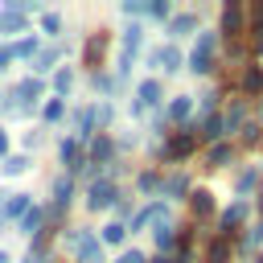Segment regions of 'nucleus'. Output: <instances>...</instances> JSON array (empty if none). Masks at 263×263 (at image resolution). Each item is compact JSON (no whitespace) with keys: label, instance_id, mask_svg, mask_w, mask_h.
<instances>
[{"label":"nucleus","instance_id":"nucleus-1","mask_svg":"<svg viewBox=\"0 0 263 263\" xmlns=\"http://www.w3.org/2000/svg\"><path fill=\"white\" fill-rule=\"evenodd\" d=\"M214 53H218V33L210 29V33L197 37V45H193V53H189V70H193V74H210V70H214Z\"/></svg>","mask_w":263,"mask_h":263},{"label":"nucleus","instance_id":"nucleus-2","mask_svg":"<svg viewBox=\"0 0 263 263\" xmlns=\"http://www.w3.org/2000/svg\"><path fill=\"white\" fill-rule=\"evenodd\" d=\"M70 247H74V263H103V251H99V238L82 226V230H70Z\"/></svg>","mask_w":263,"mask_h":263},{"label":"nucleus","instance_id":"nucleus-3","mask_svg":"<svg viewBox=\"0 0 263 263\" xmlns=\"http://www.w3.org/2000/svg\"><path fill=\"white\" fill-rule=\"evenodd\" d=\"M193 148H197V136H193V132H173V140L164 144V160L177 164V160L193 156Z\"/></svg>","mask_w":263,"mask_h":263},{"label":"nucleus","instance_id":"nucleus-4","mask_svg":"<svg viewBox=\"0 0 263 263\" xmlns=\"http://www.w3.org/2000/svg\"><path fill=\"white\" fill-rule=\"evenodd\" d=\"M115 201H119L115 181H90V189H86V205H90V210H107V205H115Z\"/></svg>","mask_w":263,"mask_h":263},{"label":"nucleus","instance_id":"nucleus-5","mask_svg":"<svg viewBox=\"0 0 263 263\" xmlns=\"http://www.w3.org/2000/svg\"><path fill=\"white\" fill-rule=\"evenodd\" d=\"M107 45H111V37H107L103 29H99V33H90V37H86V45H82V66H103Z\"/></svg>","mask_w":263,"mask_h":263},{"label":"nucleus","instance_id":"nucleus-6","mask_svg":"<svg viewBox=\"0 0 263 263\" xmlns=\"http://www.w3.org/2000/svg\"><path fill=\"white\" fill-rule=\"evenodd\" d=\"M218 33H226V37H238V33H242V4H238V0L222 4V21H218Z\"/></svg>","mask_w":263,"mask_h":263},{"label":"nucleus","instance_id":"nucleus-7","mask_svg":"<svg viewBox=\"0 0 263 263\" xmlns=\"http://www.w3.org/2000/svg\"><path fill=\"white\" fill-rule=\"evenodd\" d=\"M156 103H160V82H156V78H144V82L136 86V107H132V111L144 115V111L156 107Z\"/></svg>","mask_w":263,"mask_h":263},{"label":"nucleus","instance_id":"nucleus-8","mask_svg":"<svg viewBox=\"0 0 263 263\" xmlns=\"http://www.w3.org/2000/svg\"><path fill=\"white\" fill-rule=\"evenodd\" d=\"M247 214H251V210H247V197H238L230 210H222V222H218V226H222V238H230V234L242 226V218H247Z\"/></svg>","mask_w":263,"mask_h":263},{"label":"nucleus","instance_id":"nucleus-9","mask_svg":"<svg viewBox=\"0 0 263 263\" xmlns=\"http://www.w3.org/2000/svg\"><path fill=\"white\" fill-rule=\"evenodd\" d=\"M189 210H193L197 222H205V218L214 214V193H210V189H193V193H189Z\"/></svg>","mask_w":263,"mask_h":263},{"label":"nucleus","instance_id":"nucleus-10","mask_svg":"<svg viewBox=\"0 0 263 263\" xmlns=\"http://www.w3.org/2000/svg\"><path fill=\"white\" fill-rule=\"evenodd\" d=\"M238 90H242V99L263 95V70H259V66H247V70L238 74Z\"/></svg>","mask_w":263,"mask_h":263},{"label":"nucleus","instance_id":"nucleus-11","mask_svg":"<svg viewBox=\"0 0 263 263\" xmlns=\"http://www.w3.org/2000/svg\"><path fill=\"white\" fill-rule=\"evenodd\" d=\"M148 62H160V70L173 74V70H181V49H177V45H160V49L148 53Z\"/></svg>","mask_w":263,"mask_h":263},{"label":"nucleus","instance_id":"nucleus-12","mask_svg":"<svg viewBox=\"0 0 263 263\" xmlns=\"http://www.w3.org/2000/svg\"><path fill=\"white\" fill-rule=\"evenodd\" d=\"M242 123H247V99H234L230 111L222 115V132H242Z\"/></svg>","mask_w":263,"mask_h":263},{"label":"nucleus","instance_id":"nucleus-13","mask_svg":"<svg viewBox=\"0 0 263 263\" xmlns=\"http://www.w3.org/2000/svg\"><path fill=\"white\" fill-rule=\"evenodd\" d=\"M33 210V201H29V193H16V197H8L4 205H0V222H8V218H25Z\"/></svg>","mask_w":263,"mask_h":263},{"label":"nucleus","instance_id":"nucleus-14","mask_svg":"<svg viewBox=\"0 0 263 263\" xmlns=\"http://www.w3.org/2000/svg\"><path fill=\"white\" fill-rule=\"evenodd\" d=\"M234 160V144H210V152H205V168H218V164H230Z\"/></svg>","mask_w":263,"mask_h":263},{"label":"nucleus","instance_id":"nucleus-15","mask_svg":"<svg viewBox=\"0 0 263 263\" xmlns=\"http://www.w3.org/2000/svg\"><path fill=\"white\" fill-rule=\"evenodd\" d=\"M160 193H164L168 201H177V197H185V193H189V177H185V173H173V177H168V181L160 185Z\"/></svg>","mask_w":263,"mask_h":263},{"label":"nucleus","instance_id":"nucleus-16","mask_svg":"<svg viewBox=\"0 0 263 263\" xmlns=\"http://www.w3.org/2000/svg\"><path fill=\"white\" fill-rule=\"evenodd\" d=\"M49 189H53V210H66L70 205V193H74V181L70 177H53Z\"/></svg>","mask_w":263,"mask_h":263},{"label":"nucleus","instance_id":"nucleus-17","mask_svg":"<svg viewBox=\"0 0 263 263\" xmlns=\"http://www.w3.org/2000/svg\"><path fill=\"white\" fill-rule=\"evenodd\" d=\"M201 136H205L210 144H222V136H226V132H222V115H218V111H210V115L201 119Z\"/></svg>","mask_w":263,"mask_h":263},{"label":"nucleus","instance_id":"nucleus-18","mask_svg":"<svg viewBox=\"0 0 263 263\" xmlns=\"http://www.w3.org/2000/svg\"><path fill=\"white\" fill-rule=\"evenodd\" d=\"M205 263H230V238H214L210 247H205Z\"/></svg>","mask_w":263,"mask_h":263},{"label":"nucleus","instance_id":"nucleus-19","mask_svg":"<svg viewBox=\"0 0 263 263\" xmlns=\"http://www.w3.org/2000/svg\"><path fill=\"white\" fill-rule=\"evenodd\" d=\"M189 29H197V16H193V12H181V16H168V37H185Z\"/></svg>","mask_w":263,"mask_h":263},{"label":"nucleus","instance_id":"nucleus-20","mask_svg":"<svg viewBox=\"0 0 263 263\" xmlns=\"http://www.w3.org/2000/svg\"><path fill=\"white\" fill-rule=\"evenodd\" d=\"M189 115H193V99H189V95H177V99L168 103V119L181 123V119H189Z\"/></svg>","mask_w":263,"mask_h":263},{"label":"nucleus","instance_id":"nucleus-21","mask_svg":"<svg viewBox=\"0 0 263 263\" xmlns=\"http://www.w3.org/2000/svg\"><path fill=\"white\" fill-rule=\"evenodd\" d=\"M111 152H115V140H111V136H99V140L90 144V160H95V164L111 160Z\"/></svg>","mask_w":263,"mask_h":263},{"label":"nucleus","instance_id":"nucleus-22","mask_svg":"<svg viewBox=\"0 0 263 263\" xmlns=\"http://www.w3.org/2000/svg\"><path fill=\"white\" fill-rule=\"evenodd\" d=\"M41 222H45V210H29V214L16 222V230H21V234H37V230H41Z\"/></svg>","mask_w":263,"mask_h":263},{"label":"nucleus","instance_id":"nucleus-23","mask_svg":"<svg viewBox=\"0 0 263 263\" xmlns=\"http://www.w3.org/2000/svg\"><path fill=\"white\" fill-rule=\"evenodd\" d=\"M127 238V226L123 222H111V226H103V234H99V242H107V247H119Z\"/></svg>","mask_w":263,"mask_h":263},{"label":"nucleus","instance_id":"nucleus-24","mask_svg":"<svg viewBox=\"0 0 263 263\" xmlns=\"http://www.w3.org/2000/svg\"><path fill=\"white\" fill-rule=\"evenodd\" d=\"M25 29V16H21V8H8V12H0V33H21Z\"/></svg>","mask_w":263,"mask_h":263},{"label":"nucleus","instance_id":"nucleus-25","mask_svg":"<svg viewBox=\"0 0 263 263\" xmlns=\"http://www.w3.org/2000/svg\"><path fill=\"white\" fill-rule=\"evenodd\" d=\"M140 33H144V29H140L136 21L123 25V53H136V49H140Z\"/></svg>","mask_w":263,"mask_h":263},{"label":"nucleus","instance_id":"nucleus-26","mask_svg":"<svg viewBox=\"0 0 263 263\" xmlns=\"http://www.w3.org/2000/svg\"><path fill=\"white\" fill-rule=\"evenodd\" d=\"M53 62H58V49H37V53H33V70H37V74L53 70Z\"/></svg>","mask_w":263,"mask_h":263},{"label":"nucleus","instance_id":"nucleus-27","mask_svg":"<svg viewBox=\"0 0 263 263\" xmlns=\"http://www.w3.org/2000/svg\"><path fill=\"white\" fill-rule=\"evenodd\" d=\"M16 95H21V99H25V107H29V99H37V95H41V82H37V78H25V82L16 86ZM16 95H12V99H16Z\"/></svg>","mask_w":263,"mask_h":263},{"label":"nucleus","instance_id":"nucleus-28","mask_svg":"<svg viewBox=\"0 0 263 263\" xmlns=\"http://www.w3.org/2000/svg\"><path fill=\"white\" fill-rule=\"evenodd\" d=\"M0 168H4V177H16V173H25V168H29V156H4V164H0Z\"/></svg>","mask_w":263,"mask_h":263},{"label":"nucleus","instance_id":"nucleus-29","mask_svg":"<svg viewBox=\"0 0 263 263\" xmlns=\"http://www.w3.org/2000/svg\"><path fill=\"white\" fill-rule=\"evenodd\" d=\"M255 185H259V168H247V173H238V181H234L238 193H251Z\"/></svg>","mask_w":263,"mask_h":263},{"label":"nucleus","instance_id":"nucleus-30","mask_svg":"<svg viewBox=\"0 0 263 263\" xmlns=\"http://www.w3.org/2000/svg\"><path fill=\"white\" fill-rule=\"evenodd\" d=\"M8 53H12V58H33V53H37V41H33V37H25V41L8 45Z\"/></svg>","mask_w":263,"mask_h":263},{"label":"nucleus","instance_id":"nucleus-31","mask_svg":"<svg viewBox=\"0 0 263 263\" xmlns=\"http://www.w3.org/2000/svg\"><path fill=\"white\" fill-rule=\"evenodd\" d=\"M62 111H66V103H62V99H49V103L41 107V119L53 123V119H62Z\"/></svg>","mask_w":263,"mask_h":263},{"label":"nucleus","instance_id":"nucleus-32","mask_svg":"<svg viewBox=\"0 0 263 263\" xmlns=\"http://www.w3.org/2000/svg\"><path fill=\"white\" fill-rule=\"evenodd\" d=\"M62 160H66L70 168H82V160H78V140H66V144H62Z\"/></svg>","mask_w":263,"mask_h":263},{"label":"nucleus","instance_id":"nucleus-33","mask_svg":"<svg viewBox=\"0 0 263 263\" xmlns=\"http://www.w3.org/2000/svg\"><path fill=\"white\" fill-rule=\"evenodd\" d=\"M136 185H140V193H156V189H160V177L148 168V173H140V177H136Z\"/></svg>","mask_w":263,"mask_h":263},{"label":"nucleus","instance_id":"nucleus-34","mask_svg":"<svg viewBox=\"0 0 263 263\" xmlns=\"http://www.w3.org/2000/svg\"><path fill=\"white\" fill-rule=\"evenodd\" d=\"M70 86H74V70H58V74H53V90H58V95H66Z\"/></svg>","mask_w":263,"mask_h":263},{"label":"nucleus","instance_id":"nucleus-35","mask_svg":"<svg viewBox=\"0 0 263 263\" xmlns=\"http://www.w3.org/2000/svg\"><path fill=\"white\" fill-rule=\"evenodd\" d=\"M259 242H263V222H259V226H251V234L242 238V251H255Z\"/></svg>","mask_w":263,"mask_h":263},{"label":"nucleus","instance_id":"nucleus-36","mask_svg":"<svg viewBox=\"0 0 263 263\" xmlns=\"http://www.w3.org/2000/svg\"><path fill=\"white\" fill-rule=\"evenodd\" d=\"M173 230L177 226H156V247H173V238H177Z\"/></svg>","mask_w":263,"mask_h":263},{"label":"nucleus","instance_id":"nucleus-37","mask_svg":"<svg viewBox=\"0 0 263 263\" xmlns=\"http://www.w3.org/2000/svg\"><path fill=\"white\" fill-rule=\"evenodd\" d=\"M41 29H45V33H58V29H62V16H58V12H45V16H41Z\"/></svg>","mask_w":263,"mask_h":263},{"label":"nucleus","instance_id":"nucleus-38","mask_svg":"<svg viewBox=\"0 0 263 263\" xmlns=\"http://www.w3.org/2000/svg\"><path fill=\"white\" fill-rule=\"evenodd\" d=\"M259 140H263V127H255V123L242 127V144H259Z\"/></svg>","mask_w":263,"mask_h":263},{"label":"nucleus","instance_id":"nucleus-39","mask_svg":"<svg viewBox=\"0 0 263 263\" xmlns=\"http://www.w3.org/2000/svg\"><path fill=\"white\" fill-rule=\"evenodd\" d=\"M148 16H168V4H164V0H156V4H148Z\"/></svg>","mask_w":263,"mask_h":263},{"label":"nucleus","instance_id":"nucleus-40","mask_svg":"<svg viewBox=\"0 0 263 263\" xmlns=\"http://www.w3.org/2000/svg\"><path fill=\"white\" fill-rule=\"evenodd\" d=\"M115 263H144V255H140V251H123Z\"/></svg>","mask_w":263,"mask_h":263},{"label":"nucleus","instance_id":"nucleus-41","mask_svg":"<svg viewBox=\"0 0 263 263\" xmlns=\"http://www.w3.org/2000/svg\"><path fill=\"white\" fill-rule=\"evenodd\" d=\"M251 21H255V29H263V4H255V8H251Z\"/></svg>","mask_w":263,"mask_h":263},{"label":"nucleus","instance_id":"nucleus-42","mask_svg":"<svg viewBox=\"0 0 263 263\" xmlns=\"http://www.w3.org/2000/svg\"><path fill=\"white\" fill-rule=\"evenodd\" d=\"M12 62V53H8V45H0V74H4V66Z\"/></svg>","mask_w":263,"mask_h":263},{"label":"nucleus","instance_id":"nucleus-43","mask_svg":"<svg viewBox=\"0 0 263 263\" xmlns=\"http://www.w3.org/2000/svg\"><path fill=\"white\" fill-rule=\"evenodd\" d=\"M0 156H8V132H0Z\"/></svg>","mask_w":263,"mask_h":263},{"label":"nucleus","instance_id":"nucleus-44","mask_svg":"<svg viewBox=\"0 0 263 263\" xmlns=\"http://www.w3.org/2000/svg\"><path fill=\"white\" fill-rule=\"evenodd\" d=\"M255 49L263 53V29H255Z\"/></svg>","mask_w":263,"mask_h":263},{"label":"nucleus","instance_id":"nucleus-45","mask_svg":"<svg viewBox=\"0 0 263 263\" xmlns=\"http://www.w3.org/2000/svg\"><path fill=\"white\" fill-rule=\"evenodd\" d=\"M0 263H8V255H4V251H0Z\"/></svg>","mask_w":263,"mask_h":263},{"label":"nucleus","instance_id":"nucleus-46","mask_svg":"<svg viewBox=\"0 0 263 263\" xmlns=\"http://www.w3.org/2000/svg\"><path fill=\"white\" fill-rule=\"evenodd\" d=\"M152 263H173V259H152Z\"/></svg>","mask_w":263,"mask_h":263},{"label":"nucleus","instance_id":"nucleus-47","mask_svg":"<svg viewBox=\"0 0 263 263\" xmlns=\"http://www.w3.org/2000/svg\"><path fill=\"white\" fill-rule=\"evenodd\" d=\"M0 111H4V95H0Z\"/></svg>","mask_w":263,"mask_h":263},{"label":"nucleus","instance_id":"nucleus-48","mask_svg":"<svg viewBox=\"0 0 263 263\" xmlns=\"http://www.w3.org/2000/svg\"><path fill=\"white\" fill-rule=\"evenodd\" d=\"M25 263H37V259H25Z\"/></svg>","mask_w":263,"mask_h":263},{"label":"nucleus","instance_id":"nucleus-49","mask_svg":"<svg viewBox=\"0 0 263 263\" xmlns=\"http://www.w3.org/2000/svg\"><path fill=\"white\" fill-rule=\"evenodd\" d=\"M259 210H263V201H259Z\"/></svg>","mask_w":263,"mask_h":263},{"label":"nucleus","instance_id":"nucleus-50","mask_svg":"<svg viewBox=\"0 0 263 263\" xmlns=\"http://www.w3.org/2000/svg\"><path fill=\"white\" fill-rule=\"evenodd\" d=\"M255 263H263V259H255Z\"/></svg>","mask_w":263,"mask_h":263},{"label":"nucleus","instance_id":"nucleus-51","mask_svg":"<svg viewBox=\"0 0 263 263\" xmlns=\"http://www.w3.org/2000/svg\"><path fill=\"white\" fill-rule=\"evenodd\" d=\"M0 197H4V193H0Z\"/></svg>","mask_w":263,"mask_h":263}]
</instances>
